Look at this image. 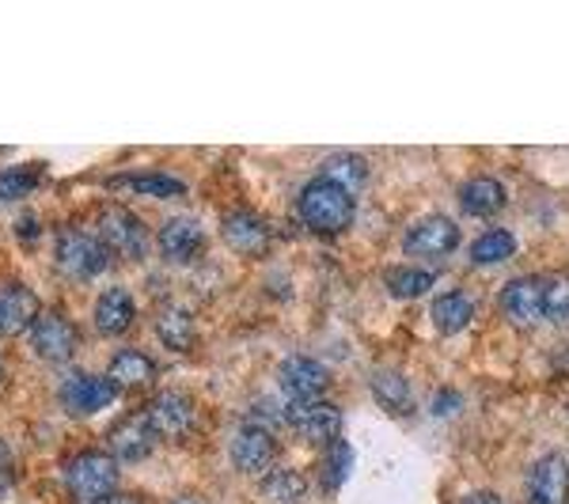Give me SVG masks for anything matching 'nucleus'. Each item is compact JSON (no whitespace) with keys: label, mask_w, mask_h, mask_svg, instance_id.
Listing matches in <instances>:
<instances>
[{"label":"nucleus","mask_w":569,"mask_h":504,"mask_svg":"<svg viewBox=\"0 0 569 504\" xmlns=\"http://www.w3.org/2000/svg\"><path fill=\"white\" fill-rule=\"evenodd\" d=\"M300 220H305L316 235L346 232L353 220V194H346L342 187H335V182H327V179L308 182L305 194H300Z\"/></svg>","instance_id":"obj_1"},{"label":"nucleus","mask_w":569,"mask_h":504,"mask_svg":"<svg viewBox=\"0 0 569 504\" xmlns=\"http://www.w3.org/2000/svg\"><path fill=\"white\" fill-rule=\"evenodd\" d=\"M53 262L58 270L72 281H91L107 270L110 251L103 246L99 235L84 232V228H69V232L58 235V246H53Z\"/></svg>","instance_id":"obj_2"},{"label":"nucleus","mask_w":569,"mask_h":504,"mask_svg":"<svg viewBox=\"0 0 569 504\" xmlns=\"http://www.w3.org/2000/svg\"><path fill=\"white\" fill-rule=\"evenodd\" d=\"M66 485L77 501L84 504H96L118 493V463L114 455H103V452H80L72 455L69 466H66Z\"/></svg>","instance_id":"obj_3"},{"label":"nucleus","mask_w":569,"mask_h":504,"mask_svg":"<svg viewBox=\"0 0 569 504\" xmlns=\"http://www.w3.org/2000/svg\"><path fill=\"white\" fill-rule=\"evenodd\" d=\"M99 240H103L110 254H118L126 262H141L149 254V228L130 209H107L99 216Z\"/></svg>","instance_id":"obj_4"},{"label":"nucleus","mask_w":569,"mask_h":504,"mask_svg":"<svg viewBox=\"0 0 569 504\" xmlns=\"http://www.w3.org/2000/svg\"><path fill=\"white\" fill-rule=\"evenodd\" d=\"M27 334H31V350L50 364H66L80 345L77 326H72L69 315H61V311H42Z\"/></svg>","instance_id":"obj_5"},{"label":"nucleus","mask_w":569,"mask_h":504,"mask_svg":"<svg viewBox=\"0 0 569 504\" xmlns=\"http://www.w3.org/2000/svg\"><path fill=\"white\" fill-rule=\"evenodd\" d=\"M284 421L292 425V433L305 436L308 444H338L342 433V414L327 402H289L284 406Z\"/></svg>","instance_id":"obj_6"},{"label":"nucleus","mask_w":569,"mask_h":504,"mask_svg":"<svg viewBox=\"0 0 569 504\" xmlns=\"http://www.w3.org/2000/svg\"><path fill=\"white\" fill-rule=\"evenodd\" d=\"M460 246V228L448 216H426L402 235V251L410 259H445Z\"/></svg>","instance_id":"obj_7"},{"label":"nucleus","mask_w":569,"mask_h":504,"mask_svg":"<svg viewBox=\"0 0 569 504\" xmlns=\"http://www.w3.org/2000/svg\"><path fill=\"white\" fill-rule=\"evenodd\" d=\"M118 399V387L103 375H72V380L61 383V406L69 410L72 417H91L103 406Z\"/></svg>","instance_id":"obj_8"},{"label":"nucleus","mask_w":569,"mask_h":504,"mask_svg":"<svg viewBox=\"0 0 569 504\" xmlns=\"http://www.w3.org/2000/svg\"><path fill=\"white\" fill-rule=\"evenodd\" d=\"M144 417H149L152 433L160 440H182V436H190V429H194V402L187 395L168 391V395L152 399V406L144 410Z\"/></svg>","instance_id":"obj_9"},{"label":"nucleus","mask_w":569,"mask_h":504,"mask_svg":"<svg viewBox=\"0 0 569 504\" xmlns=\"http://www.w3.org/2000/svg\"><path fill=\"white\" fill-rule=\"evenodd\" d=\"M278 383L284 395H289V402H316L327 391L330 375L323 364L311 361V356H289L278 372Z\"/></svg>","instance_id":"obj_10"},{"label":"nucleus","mask_w":569,"mask_h":504,"mask_svg":"<svg viewBox=\"0 0 569 504\" xmlns=\"http://www.w3.org/2000/svg\"><path fill=\"white\" fill-rule=\"evenodd\" d=\"M528 504H569V463L543 455L528 474Z\"/></svg>","instance_id":"obj_11"},{"label":"nucleus","mask_w":569,"mask_h":504,"mask_svg":"<svg viewBox=\"0 0 569 504\" xmlns=\"http://www.w3.org/2000/svg\"><path fill=\"white\" fill-rule=\"evenodd\" d=\"M543 292H547L543 281L517 278V281H509V285L501 289L498 304L517 326H536L539 319H543Z\"/></svg>","instance_id":"obj_12"},{"label":"nucleus","mask_w":569,"mask_h":504,"mask_svg":"<svg viewBox=\"0 0 569 504\" xmlns=\"http://www.w3.org/2000/svg\"><path fill=\"white\" fill-rule=\"evenodd\" d=\"M273 460H278V440L266 433L262 425H243L240 433L232 436V463L240 466L243 474L270 471Z\"/></svg>","instance_id":"obj_13"},{"label":"nucleus","mask_w":569,"mask_h":504,"mask_svg":"<svg viewBox=\"0 0 569 504\" xmlns=\"http://www.w3.org/2000/svg\"><path fill=\"white\" fill-rule=\"evenodd\" d=\"M224 243L232 246L236 254H247V259H259V254L270 251V228H266L262 216L254 213H232L224 216Z\"/></svg>","instance_id":"obj_14"},{"label":"nucleus","mask_w":569,"mask_h":504,"mask_svg":"<svg viewBox=\"0 0 569 504\" xmlns=\"http://www.w3.org/2000/svg\"><path fill=\"white\" fill-rule=\"evenodd\" d=\"M39 319V296L27 285H0V334L16 337Z\"/></svg>","instance_id":"obj_15"},{"label":"nucleus","mask_w":569,"mask_h":504,"mask_svg":"<svg viewBox=\"0 0 569 504\" xmlns=\"http://www.w3.org/2000/svg\"><path fill=\"white\" fill-rule=\"evenodd\" d=\"M156 436L152 433V425H149V417H126L118 429H110V452H114V460H149L152 455V447H156Z\"/></svg>","instance_id":"obj_16"},{"label":"nucleus","mask_w":569,"mask_h":504,"mask_svg":"<svg viewBox=\"0 0 569 504\" xmlns=\"http://www.w3.org/2000/svg\"><path fill=\"white\" fill-rule=\"evenodd\" d=\"M160 254L168 262H190L194 254L201 251V243H206V232H201L198 220L190 216H176L168 220V224L160 228Z\"/></svg>","instance_id":"obj_17"},{"label":"nucleus","mask_w":569,"mask_h":504,"mask_svg":"<svg viewBox=\"0 0 569 504\" xmlns=\"http://www.w3.org/2000/svg\"><path fill=\"white\" fill-rule=\"evenodd\" d=\"M107 380L114 383L118 391H137V387H149L156 380V364L149 353L141 350H122L110 356V369H107Z\"/></svg>","instance_id":"obj_18"},{"label":"nucleus","mask_w":569,"mask_h":504,"mask_svg":"<svg viewBox=\"0 0 569 504\" xmlns=\"http://www.w3.org/2000/svg\"><path fill=\"white\" fill-rule=\"evenodd\" d=\"M133 323V296L126 289H107L96 304L99 334H126Z\"/></svg>","instance_id":"obj_19"},{"label":"nucleus","mask_w":569,"mask_h":504,"mask_svg":"<svg viewBox=\"0 0 569 504\" xmlns=\"http://www.w3.org/2000/svg\"><path fill=\"white\" fill-rule=\"evenodd\" d=\"M475 319V300H471V292H463V289H452V292H445V296H437V304H433V323L440 334H460V330L471 323Z\"/></svg>","instance_id":"obj_20"},{"label":"nucleus","mask_w":569,"mask_h":504,"mask_svg":"<svg viewBox=\"0 0 569 504\" xmlns=\"http://www.w3.org/2000/svg\"><path fill=\"white\" fill-rule=\"evenodd\" d=\"M460 205H463L471 216H493V213H501V205H505V187H501L498 179L479 175V179L463 182Z\"/></svg>","instance_id":"obj_21"},{"label":"nucleus","mask_w":569,"mask_h":504,"mask_svg":"<svg viewBox=\"0 0 569 504\" xmlns=\"http://www.w3.org/2000/svg\"><path fill=\"white\" fill-rule=\"evenodd\" d=\"M372 395L395 417H407L410 410H415V391H410V383L402 380L399 372H376L372 375Z\"/></svg>","instance_id":"obj_22"},{"label":"nucleus","mask_w":569,"mask_h":504,"mask_svg":"<svg viewBox=\"0 0 569 504\" xmlns=\"http://www.w3.org/2000/svg\"><path fill=\"white\" fill-rule=\"evenodd\" d=\"M319 179H327V182H335V187H342L346 194H357V190L365 187V179H369V168H365L361 155L338 152V155H330V160L323 163V175H319Z\"/></svg>","instance_id":"obj_23"},{"label":"nucleus","mask_w":569,"mask_h":504,"mask_svg":"<svg viewBox=\"0 0 569 504\" xmlns=\"http://www.w3.org/2000/svg\"><path fill=\"white\" fill-rule=\"evenodd\" d=\"M305 493H308V478L300 471L266 474V482H262V497L270 504H300Z\"/></svg>","instance_id":"obj_24"},{"label":"nucleus","mask_w":569,"mask_h":504,"mask_svg":"<svg viewBox=\"0 0 569 504\" xmlns=\"http://www.w3.org/2000/svg\"><path fill=\"white\" fill-rule=\"evenodd\" d=\"M42 175H46L42 163H20V168L0 171V201H20V198H27L42 182Z\"/></svg>","instance_id":"obj_25"},{"label":"nucleus","mask_w":569,"mask_h":504,"mask_svg":"<svg viewBox=\"0 0 569 504\" xmlns=\"http://www.w3.org/2000/svg\"><path fill=\"white\" fill-rule=\"evenodd\" d=\"M433 281H437L433 273L421 270V265H399V270L388 273V289H391V296H399V300L421 296V292L433 289Z\"/></svg>","instance_id":"obj_26"},{"label":"nucleus","mask_w":569,"mask_h":504,"mask_svg":"<svg viewBox=\"0 0 569 504\" xmlns=\"http://www.w3.org/2000/svg\"><path fill=\"white\" fill-rule=\"evenodd\" d=\"M156 330H160V342L176 353H187L194 345V323H190L187 311H163Z\"/></svg>","instance_id":"obj_27"},{"label":"nucleus","mask_w":569,"mask_h":504,"mask_svg":"<svg viewBox=\"0 0 569 504\" xmlns=\"http://www.w3.org/2000/svg\"><path fill=\"white\" fill-rule=\"evenodd\" d=\"M512 251H517V240H512V232H505V228H493V232L479 235V243L471 246V259L479 262V265H490V262H505Z\"/></svg>","instance_id":"obj_28"},{"label":"nucleus","mask_w":569,"mask_h":504,"mask_svg":"<svg viewBox=\"0 0 569 504\" xmlns=\"http://www.w3.org/2000/svg\"><path fill=\"white\" fill-rule=\"evenodd\" d=\"M350 466H353V452H350V444H342V440H338V444L330 447L327 463H323V490H327V493L342 490V482L350 478Z\"/></svg>","instance_id":"obj_29"},{"label":"nucleus","mask_w":569,"mask_h":504,"mask_svg":"<svg viewBox=\"0 0 569 504\" xmlns=\"http://www.w3.org/2000/svg\"><path fill=\"white\" fill-rule=\"evenodd\" d=\"M543 315L550 319V323L569 326V278L547 281V292H543Z\"/></svg>","instance_id":"obj_30"},{"label":"nucleus","mask_w":569,"mask_h":504,"mask_svg":"<svg viewBox=\"0 0 569 504\" xmlns=\"http://www.w3.org/2000/svg\"><path fill=\"white\" fill-rule=\"evenodd\" d=\"M122 182L126 187H133L137 194H152V198H179L182 190H187L179 179H171V175H126Z\"/></svg>","instance_id":"obj_31"},{"label":"nucleus","mask_w":569,"mask_h":504,"mask_svg":"<svg viewBox=\"0 0 569 504\" xmlns=\"http://www.w3.org/2000/svg\"><path fill=\"white\" fill-rule=\"evenodd\" d=\"M12 485V452H8V444L0 440V493Z\"/></svg>","instance_id":"obj_32"},{"label":"nucleus","mask_w":569,"mask_h":504,"mask_svg":"<svg viewBox=\"0 0 569 504\" xmlns=\"http://www.w3.org/2000/svg\"><path fill=\"white\" fill-rule=\"evenodd\" d=\"M16 235H20V240H34V235H39V224H34V216L20 220V224H16Z\"/></svg>","instance_id":"obj_33"},{"label":"nucleus","mask_w":569,"mask_h":504,"mask_svg":"<svg viewBox=\"0 0 569 504\" xmlns=\"http://www.w3.org/2000/svg\"><path fill=\"white\" fill-rule=\"evenodd\" d=\"M96 504H144L141 497H133V493H110V497L96 501Z\"/></svg>","instance_id":"obj_34"},{"label":"nucleus","mask_w":569,"mask_h":504,"mask_svg":"<svg viewBox=\"0 0 569 504\" xmlns=\"http://www.w3.org/2000/svg\"><path fill=\"white\" fill-rule=\"evenodd\" d=\"M463 504H501V501L493 497V493H471V497H467Z\"/></svg>","instance_id":"obj_35"},{"label":"nucleus","mask_w":569,"mask_h":504,"mask_svg":"<svg viewBox=\"0 0 569 504\" xmlns=\"http://www.w3.org/2000/svg\"><path fill=\"white\" fill-rule=\"evenodd\" d=\"M176 504H201V501H194V497H182V501H176Z\"/></svg>","instance_id":"obj_36"}]
</instances>
